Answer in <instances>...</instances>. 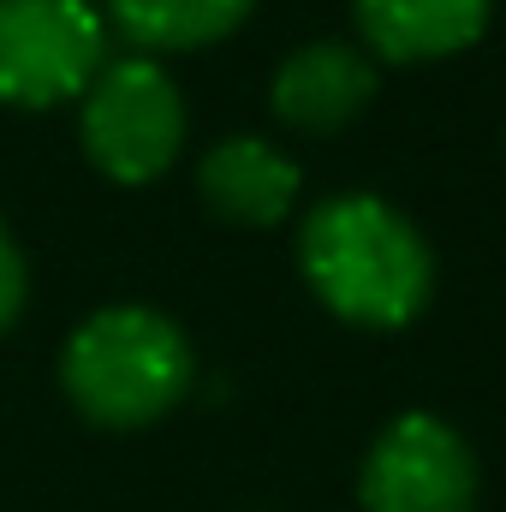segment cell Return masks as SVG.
Listing matches in <instances>:
<instances>
[{"label":"cell","mask_w":506,"mask_h":512,"mask_svg":"<svg viewBox=\"0 0 506 512\" xmlns=\"http://www.w3.org/2000/svg\"><path fill=\"white\" fill-rule=\"evenodd\" d=\"M298 256L322 304L370 328H393L417 316L435 280V256L423 233L387 197H370V191H340L316 203L298 233Z\"/></svg>","instance_id":"obj_1"},{"label":"cell","mask_w":506,"mask_h":512,"mask_svg":"<svg viewBox=\"0 0 506 512\" xmlns=\"http://www.w3.org/2000/svg\"><path fill=\"white\" fill-rule=\"evenodd\" d=\"M60 382L96 423H149L191 387V340L149 304H114L78 322L60 358Z\"/></svg>","instance_id":"obj_2"},{"label":"cell","mask_w":506,"mask_h":512,"mask_svg":"<svg viewBox=\"0 0 506 512\" xmlns=\"http://www.w3.org/2000/svg\"><path fill=\"white\" fill-rule=\"evenodd\" d=\"M185 143V102L179 84L131 54V60H102V72L84 90V149L102 173L114 179H155Z\"/></svg>","instance_id":"obj_3"},{"label":"cell","mask_w":506,"mask_h":512,"mask_svg":"<svg viewBox=\"0 0 506 512\" xmlns=\"http://www.w3.org/2000/svg\"><path fill=\"white\" fill-rule=\"evenodd\" d=\"M102 12L90 0H0V102H60L102 72Z\"/></svg>","instance_id":"obj_4"},{"label":"cell","mask_w":506,"mask_h":512,"mask_svg":"<svg viewBox=\"0 0 506 512\" xmlns=\"http://www.w3.org/2000/svg\"><path fill=\"white\" fill-rule=\"evenodd\" d=\"M358 489H364V512H471L477 459L453 423L429 411H405L376 435Z\"/></svg>","instance_id":"obj_5"},{"label":"cell","mask_w":506,"mask_h":512,"mask_svg":"<svg viewBox=\"0 0 506 512\" xmlns=\"http://www.w3.org/2000/svg\"><path fill=\"white\" fill-rule=\"evenodd\" d=\"M370 96H376V66L352 42H304L274 72V114L304 131H334L358 120Z\"/></svg>","instance_id":"obj_6"},{"label":"cell","mask_w":506,"mask_h":512,"mask_svg":"<svg viewBox=\"0 0 506 512\" xmlns=\"http://www.w3.org/2000/svg\"><path fill=\"white\" fill-rule=\"evenodd\" d=\"M197 185L209 197L215 215L227 221H280L298 197V167L268 143V137H221L203 167H197Z\"/></svg>","instance_id":"obj_7"},{"label":"cell","mask_w":506,"mask_h":512,"mask_svg":"<svg viewBox=\"0 0 506 512\" xmlns=\"http://www.w3.org/2000/svg\"><path fill=\"white\" fill-rule=\"evenodd\" d=\"M358 30L387 60L453 54L489 24V0H352Z\"/></svg>","instance_id":"obj_8"},{"label":"cell","mask_w":506,"mask_h":512,"mask_svg":"<svg viewBox=\"0 0 506 512\" xmlns=\"http://www.w3.org/2000/svg\"><path fill=\"white\" fill-rule=\"evenodd\" d=\"M251 0H108V12L120 18V30L155 48H191L209 42L221 30H233L245 18Z\"/></svg>","instance_id":"obj_9"},{"label":"cell","mask_w":506,"mask_h":512,"mask_svg":"<svg viewBox=\"0 0 506 512\" xmlns=\"http://www.w3.org/2000/svg\"><path fill=\"white\" fill-rule=\"evenodd\" d=\"M18 304H24V256H18L6 221H0V328L18 316Z\"/></svg>","instance_id":"obj_10"}]
</instances>
